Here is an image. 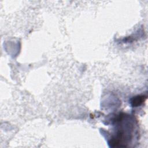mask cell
<instances>
[{
    "mask_svg": "<svg viewBox=\"0 0 148 148\" xmlns=\"http://www.w3.org/2000/svg\"><path fill=\"white\" fill-rule=\"evenodd\" d=\"M146 97L144 95H138L135 97H133L131 100V103L133 106H138L141 105L143 102L145 101Z\"/></svg>",
    "mask_w": 148,
    "mask_h": 148,
    "instance_id": "1",
    "label": "cell"
}]
</instances>
